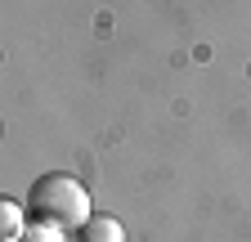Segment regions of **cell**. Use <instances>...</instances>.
Instances as JSON below:
<instances>
[{
    "label": "cell",
    "instance_id": "obj_1",
    "mask_svg": "<svg viewBox=\"0 0 251 242\" xmlns=\"http://www.w3.org/2000/svg\"><path fill=\"white\" fill-rule=\"evenodd\" d=\"M27 211H31L36 224H50V229H63V233H81L85 220L94 216L85 184L72 179V175H63V170H50V175H41L36 184H31Z\"/></svg>",
    "mask_w": 251,
    "mask_h": 242
},
{
    "label": "cell",
    "instance_id": "obj_2",
    "mask_svg": "<svg viewBox=\"0 0 251 242\" xmlns=\"http://www.w3.org/2000/svg\"><path fill=\"white\" fill-rule=\"evenodd\" d=\"M76 242H126V229L112 216H90L85 229L76 233Z\"/></svg>",
    "mask_w": 251,
    "mask_h": 242
},
{
    "label": "cell",
    "instance_id": "obj_3",
    "mask_svg": "<svg viewBox=\"0 0 251 242\" xmlns=\"http://www.w3.org/2000/svg\"><path fill=\"white\" fill-rule=\"evenodd\" d=\"M23 206H27V202H14V197L0 202V238H5V242H23V238H27Z\"/></svg>",
    "mask_w": 251,
    "mask_h": 242
},
{
    "label": "cell",
    "instance_id": "obj_4",
    "mask_svg": "<svg viewBox=\"0 0 251 242\" xmlns=\"http://www.w3.org/2000/svg\"><path fill=\"white\" fill-rule=\"evenodd\" d=\"M58 233L63 229H50V224H36V220H31V229H27L23 242H58Z\"/></svg>",
    "mask_w": 251,
    "mask_h": 242
}]
</instances>
